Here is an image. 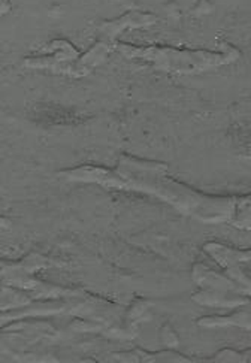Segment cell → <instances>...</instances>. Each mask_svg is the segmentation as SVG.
Here are the masks:
<instances>
[{
    "mask_svg": "<svg viewBox=\"0 0 251 363\" xmlns=\"http://www.w3.org/2000/svg\"><path fill=\"white\" fill-rule=\"evenodd\" d=\"M121 51L129 57H143L145 60L155 62L162 67L171 69L178 72L202 71L232 60L236 54L235 51L229 52H208V51H179L172 48H136L130 45H120Z\"/></svg>",
    "mask_w": 251,
    "mask_h": 363,
    "instance_id": "cell-1",
    "label": "cell"
},
{
    "mask_svg": "<svg viewBox=\"0 0 251 363\" xmlns=\"http://www.w3.org/2000/svg\"><path fill=\"white\" fill-rule=\"evenodd\" d=\"M12 11V0H0V17H5Z\"/></svg>",
    "mask_w": 251,
    "mask_h": 363,
    "instance_id": "cell-4",
    "label": "cell"
},
{
    "mask_svg": "<svg viewBox=\"0 0 251 363\" xmlns=\"http://www.w3.org/2000/svg\"><path fill=\"white\" fill-rule=\"evenodd\" d=\"M157 21L156 16H152L150 12H139V11H130L126 12L124 16L108 20L101 24V30L109 38H116L121 32L129 29H139V27H148Z\"/></svg>",
    "mask_w": 251,
    "mask_h": 363,
    "instance_id": "cell-2",
    "label": "cell"
},
{
    "mask_svg": "<svg viewBox=\"0 0 251 363\" xmlns=\"http://www.w3.org/2000/svg\"><path fill=\"white\" fill-rule=\"evenodd\" d=\"M214 9H216V5L213 0H196L190 9V13L193 17H203V16H209Z\"/></svg>",
    "mask_w": 251,
    "mask_h": 363,
    "instance_id": "cell-3",
    "label": "cell"
}]
</instances>
